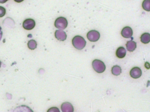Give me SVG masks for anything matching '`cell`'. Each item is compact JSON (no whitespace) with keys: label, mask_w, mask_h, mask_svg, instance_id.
<instances>
[{"label":"cell","mask_w":150,"mask_h":112,"mask_svg":"<svg viewBox=\"0 0 150 112\" xmlns=\"http://www.w3.org/2000/svg\"><path fill=\"white\" fill-rule=\"evenodd\" d=\"M8 0H0V3L4 4Z\"/></svg>","instance_id":"d6986e66"},{"label":"cell","mask_w":150,"mask_h":112,"mask_svg":"<svg viewBox=\"0 0 150 112\" xmlns=\"http://www.w3.org/2000/svg\"><path fill=\"white\" fill-rule=\"evenodd\" d=\"M17 3H21L24 0H14Z\"/></svg>","instance_id":"ffe728a7"},{"label":"cell","mask_w":150,"mask_h":112,"mask_svg":"<svg viewBox=\"0 0 150 112\" xmlns=\"http://www.w3.org/2000/svg\"><path fill=\"white\" fill-rule=\"evenodd\" d=\"M28 47L30 50H34L37 48V43L35 40L31 39L29 41L28 44Z\"/></svg>","instance_id":"5bb4252c"},{"label":"cell","mask_w":150,"mask_h":112,"mask_svg":"<svg viewBox=\"0 0 150 112\" xmlns=\"http://www.w3.org/2000/svg\"><path fill=\"white\" fill-rule=\"evenodd\" d=\"M72 44L76 49L81 50L86 46V42L81 36H76L73 38Z\"/></svg>","instance_id":"6da1fadb"},{"label":"cell","mask_w":150,"mask_h":112,"mask_svg":"<svg viewBox=\"0 0 150 112\" xmlns=\"http://www.w3.org/2000/svg\"><path fill=\"white\" fill-rule=\"evenodd\" d=\"M111 72L113 75L115 76H118L122 73V69L119 66H114L111 69Z\"/></svg>","instance_id":"4fadbf2b"},{"label":"cell","mask_w":150,"mask_h":112,"mask_svg":"<svg viewBox=\"0 0 150 112\" xmlns=\"http://www.w3.org/2000/svg\"><path fill=\"white\" fill-rule=\"evenodd\" d=\"M6 13V9L4 7L0 6V18L3 17Z\"/></svg>","instance_id":"2e32d148"},{"label":"cell","mask_w":150,"mask_h":112,"mask_svg":"<svg viewBox=\"0 0 150 112\" xmlns=\"http://www.w3.org/2000/svg\"><path fill=\"white\" fill-rule=\"evenodd\" d=\"M61 110L63 112H73L74 107L70 102H64L61 105Z\"/></svg>","instance_id":"9c48e42d"},{"label":"cell","mask_w":150,"mask_h":112,"mask_svg":"<svg viewBox=\"0 0 150 112\" xmlns=\"http://www.w3.org/2000/svg\"><path fill=\"white\" fill-rule=\"evenodd\" d=\"M140 40L143 43H148L150 41V34L149 33H144L141 35Z\"/></svg>","instance_id":"7c38bea8"},{"label":"cell","mask_w":150,"mask_h":112,"mask_svg":"<svg viewBox=\"0 0 150 112\" xmlns=\"http://www.w3.org/2000/svg\"><path fill=\"white\" fill-rule=\"evenodd\" d=\"M126 54V51L124 47H119L117 50L116 52V55L117 57L119 58H123L125 57Z\"/></svg>","instance_id":"30bf717a"},{"label":"cell","mask_w":150,"mask_h":112,"mask_svg":"<svg viewBox=\"0 0 150 112\" xmlns=\"http://www.w3.org/2000/svg\"><path fill=\"white\" fill-rule=\"evenodd\" d=\"M23 28L28 30L33 29L35 26V22L31 18L26 19L23 24Z\"/></svg>","instance_id":"5b68a950"},{"label":"cell","mask_w":150,"mask_h":112,"mask_svg":"<svg viewBox=\"0 0 150 112\" xmlns=\"http://www.w3.org/2000/svg\"><path fill=\"white\" fill-rule=\"evenodd\" d=\"M130 75L133 78H138L142 75V71L139 67H133L130 71Z\"/></svg>","instance_id":"8992f818"},{"label":"cell","mask_w":150,"mask_h":112,"mask_svg":"<svg viewBox=\"0 0 150 112\" xmlns=\"http://www.w3.org/2000/svg\"><path fill=\"white\" fill-rule=\"evenodd\" d=\"M1 62L0 61V67H1Z\"/></svg>","instance_id":"44dd1931"},{"label":"cell","mask_w":150,"mask_h":112,"mask_svg":"<svg viewBox=\"0 0 150 112\" xmlns=\"http://www.w3.org/2000/svg\"><path fill=\"white\" fill-rule=\"evenodd\" d=\"M48 112H59V109L57 107H52L48 110Z\"/></svg>","instance_id":"e0dca14e"},{"label":"cell","mask_w":150,"mask_h":112,"mask_svg":"<svg viewBox=\"0 0 150 112\" xmlns=\"http://www.w3.org/2000/svg\"><path fill=\"white\" fill-rule=\"evenodd\" d=\"M100 33L96 30H91L87 34V37L90 42H95L98 41L100 38Z\"/></svg>","instance_id":"277c9868"},{"label":"cell","mask_w":150,"mask_h":112,"mask_svg":"<svg viewBox=\"0 0 150 112\" xmlns=\"http://www.w3.org/2000/svg\"><path fill=\"white\" fill-rule=\"evenodd\" d=\"M126 46L128 51L129 52H133L137 48V43L132 40H130L127 42Z\"/></svg>","instance_id":"8fae6325"},{"label":"cell","mask_w":150,"mask_h":112,"mask_svg":"<svg viewBox=\"0 0 150 112\" xmlns=\"http://www.w3.org/2000/svg\"><path fill=\"white\" fill-rule=\"evenodd\" d=\"M121 34L124 38H129L133 35L132 29L129 26H126L123 28L121 32Z\"/></svg>","instance_id":"52a82bcc"},{"label":"cell","mask_w":150,"mask_h":112,"mask_svg":"<svg viewBox=\"0 0 150 112\" xmlns=\"http://www.w3.org/2000/svg\"><path fill=\"white\" fill-rule=\"evenodd\" d=\"M92 66L94 70L98 73H102L105 71L106 66L101 60H95L93 61Z\"/></svg>","instance_id":"7a4b0ae2"},{"label":"cell","mask_w":150,"mask_h":112,"mask_svg":"<svg viewBox=\"0 0 150 112\" xmlns=\"http://www.w3.org/2000/svg\"><path fill=\"white\" fill-rule=\"evenodd\" d=\"M55 36L56 38L60 41H64L67 39V35L66 33L62 30H57L55 32Z\"/></svg>","instance_id":"ba28073f"},{"label":"cell","mask_w":150,"mask_h":112,"mask_svg":"<svg viewBox=\"0 0 150 112\" xmlns=\"http://www.w3.org/2000/svg\"><path fill=\"white\" fill-rule=\"evenodd\" d=\"M68 25V22L65 18L60 17L58 18L55 22V26L56 28L60 30L65 29Z\"/></svg>","instance_id":"3957f363"},{"label":"cell","mask_w":150,"mask_h":112,"mask_svg":"<svg viewBox=\"0 0 150 112\" xmlns=\"http://www.w3.org/2000/svg\"><path fill=\"white\" fill-rule=\"evenodd\" d=\"M143 9L146 11H150V0H144L142 4Z\"/></svg>","instance_id":"9a60e30c"},{"label":"cell","mask_w":150,"mask_h":112,"mask_svg":"<svg viewBox=\"0 0 150 112\" xmlns=\"http://www.w3.org/2000/svg\"><path fill=\"white\" fill-rule=\"evenodd\" d=\"M2 35H3V32H2V28L0 26V41L2 38Z\"/></svg>","instance_id":"ac0fdd59"}]
</instances>
